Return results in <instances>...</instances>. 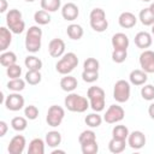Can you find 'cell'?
Wrapping results in <instances>:
<instances>
[{"instance_id": "1", "label": "cell", "mask_w": 154, "mask_h": 154, "mask_svg": "<svg viewBox=\"0 0 154 154\" xmlns=\"http://www.w3.org/2000/svg\"><path fill=\"white\" fill-rule=\"evenodd\" d=\"M64 103H65V107L71 111V112H77V113H83L85 112L90 103H89V100L84 96H81L78 94H75V93H70L65 100H64Z\"/></svg>"}, {"instance_id": "2", "label": "cell", "mask_w": 154, "mask_h": 154, "mask_svg": "<svg viewBox=\"0 0 154 154\" xmlns=\"http://www.w3.org/2000/svg\"><path fill=\"white\" fill-rule=\"evenodd\" d=\"M42 30L37 25H32L28 29L25 36V48L30 53H36L41 48Z\"/></svg>"}, {"instance_id": "3", "label": "cell", "mask_w": 154, "mask_h": 154, "mask_svg": "<svg viewBox=\"0 0 154 154\" xmlns=\"http://www.w3.org/2000/svg\"><path fill=\"white\" fill-rule=\"evenodd\" d=\"M6 24L7 28L13 32V34H20L25 29V23L23 20L22 12L17 8H12L7 12L6 14Z\"/></svg>"}, {"instance_id": "4", "label": "cell", "mask_w": 154, "mask_h": 154, "mask_svg": "<svg viewBox=\"0 0 154 154\" xmlns=\"http://www.w3.org/2000/svg\"><path fill=\"white\" fill-rule=\"evenodd\" d=\"M90 107L95 112H101L105 108V91L100 87H90L87 91Z\"/></svg>"}, {"instance_id": "5", "label": "cell", "mask_w": 154, "mask_h": 154, "mask_svg": "<svg viewBox=\"0 0 154 154\" xmlns=\"http://www.w3.org/2000/svg\"><path fill=\"white\" fill-rule=\"evenodd\" d=\"M78 65V58L73 52L65 53L63 58L55 64V70L60 75H69Z\"/></svg>"}, {"instance_id": "6", "label": "cell", "mask_w": 154, "mask_h": 154, "mask_svg": "<svg viewBox=\"0 0 154 154\" xmlns=\"http://www.w3.org/2000/svg\"><path fill=\"white\" fill-rule=\"evenodd\" d=\"M130 93H131V88H130V83L125 79H119L116 82L114 88H113V99L119 102H126L130 99Z\"/></svg>"}, {"instance_id": "7", "label": "cell", "mask_w": 154, "mask_h": 154, "mask_svg": "<svg viewBox=\"0 0 154 154\" xmlns=\"http://www.w3.org/2000/svg\"><path fill=\"white\" fill-rule=\"evenodd\" d=\"M65 117V111L61 106H58V105H52L49 108H48V112H47V117H46V122L49 126L52 128H57L61 124L63 119Z\"/></svg>"}, {"instance_id": "8", "label": "cell", "mask_w": 154, "mask_h": 154, "mask_svg": "<svg viewBox=\"0 0 154 154\" xmlns=\"http://www.w3.org/2000/svg\"><path fill=\"white\" fill-rule=\"evenodd\" d=\"M124 116H125V112L123 109L122 106L119 105H111L106 113L103 114V120L108 124H116L120 120L124 119Z\"/></svg>"}, {"instance_id": "9", "label": "cell", "mask_w": 154, "mask_h": 154, "mask_svg": "<svg viewBox=\"0 0 154 154\" xmlns=\"http://www.w3.org/2000/svg\"><path fill=\"white\" fill-rule=\"evenodd\" d=\"M140 65L147 73H154V52L144 49L140 55Z\"/></svg>"}, {"instance_id": "10", "label": "cell", "mask_w": 154, "mask_h": 154, "mask_svg": "<svg viewBox=\"0 0 154 154\" xmlns=\"http://www.w3.org/2000/svg\"><path fill=\"white\" fill-rule=\"evenodd\" d=\"M24 97L19 94V93H12V94H10V95H7V97H6V100H5V106H6V108L7 109H10V111H13V112H16V111H19V109H22L23 107H24Z\"/></svg>"}, {"instance_id": "11", "label": "cell", "mask_w": 154, "mask_h": 154, "mask_svg": "<svg viewBox=\"0 0 154 154\" xmlns=\"http://www.w3.org/2000/svg\"><path fill=\"white\" fill-rule=\"evenodd\" d=\"M128 144L132 148V149H141L144 147L146 144V136L142 131L140 130H135L129 134L128 136Z\"/></svg>"}, {"instance_id": "12", "label": "cell", "mask_w": 154, "mask_h": 154, "mask_svg": "<svg viewBox=\"0 0 154 154\" xmlns=\"http://www.w3.org/2000/svg\"><path fill=\"white\" fill-rule=\"evenodd\" d=\"M25 144H26L25 137L22 135H16L14 137L11 138L7 150L10 154H22L25 148Z\"/></svg>"}, {"instance_id": "13", "label": "cell", "mask_w": 154, "mask_h": 154, "mask_svg": "<svg viewBox=\"0 0 154 154\" xmlns=\"http://www.w3.org/2000/svg\"><path fill=\"white\" fill-rule=\"evenodd\" d=\"M48 52H49V55L53 57V58H59V57L64 55L65 42L61 38H53V40H51V42L48 45Z\"/></svg>"}, {"instance_id": "14", "label": "cell", "mask_w": 154, "mask_h": 154, "mask_svg": "<svg viewBox=\"0 0 154 154\" xmlns=\"http://www.w3.org/2000/svg\"><path fill=\"white\" fill-rule=\"evenodd\" d=\"M79 14L78 6L73 2H67L61 7V16L65 20H75Z\"/></svg>"}, {"instance_id": "15", "label": "cell", "mask_w": 154, "mask_h": 154, "mask_svg": "<svg viewBox=\"0 0 154 154\" xmlns=\"http://www.w3.org/2000/svg\"><path fill=\"white\" fill-rule=\"evenodd\" d=\"M118 23L122 28L124 29H130V28H134L137 23V18L134 13L129 12V11H125V12H122L119 18H118Z\"/></svg>"}, {"instance_id": "16", "label": "cell", "mask_w": 154, "mask_h": 154, "mask_svg": "<svg viewBox=\"0 0 154 154\" xmlns=\"http://www.w3.org/2000/svg\"><path fill=\"white\" fill-rule=\"evenodd\" d=\"M113 49H128L129 47V37L124 32H117L112 36L111 40Z\"/></svg>"}, {"instance_id": "17", "label": "cell", "mask_w": 154, "mask_h": 154, "mask_svg": "<svg viewBox=\"0 0 154 154\" xmlns=\"http://www.w3.org/2000/svg\"><path fill=\"white\" fill-rule=\"evenodd\" d=\"M153 40H152V35L147 31H140L136 34L135 36V45L141 48V49H147L150 47Z\"/></svg>"}, {"instance_id": "18", "label": "cell", "mask_w": 154, "mask_h": 154, "mask_svg": "<svg viewBox=\"0 0 154 154\" xmlns=\"http://www.w3.org/2000/svg\"><path fill=\"white\" fill-rule=\"evenodd\" d=\"M129 79H130V83L134 85H144V83L148 79V76H147V72L143 71L142 69L141 70L136 69V70H132L130 72Z\"/></svg>"}, {"instance_id": "19", "label": "cell", "mask_w": 154, "mask_h": 154, "mask_svg": "<svg viewBox=\"0 0 154 154\" xmlns=\"http://www.w3.org/2000/svg\"><path fill=\"white\" fill-rule=\"evenodd\" d=\"M12 31L5 26L0 28V51L5 52L12 42Z\"/></svg>"}, {"instance_id": "20", "label": "cell", "mask_w": 154, "mask_h": 154, "mask_svg": "<svg viewBox=\"0 0 154 154\" xmlns=\"http://www.w3.org/2000/svg\"><path fill=\"white\" fill-rule=\"evenodd\" d=\"M77 79L70 75H65L61 79H60V88L64 90V91H67V93H71L76 88H77Z\"/></svg>"}, {"instance_id": "21", "label": "cell", "mask_w": 154, "mask_h": 154, "mask_svg": "<svg viewBox=\"0 0 154 154\" xmlns=\"http://www.w3.org/2000/svg\"><path fill=\"white\" fill-rule=\"evenodd\" d=\"M45 153V141L42 138H34L29 143L28 154H43Z\"/></svg>"}, {"instance_id": "22", "label": "cell", "mask_w": 154, "mask_h": 154, "mask_svg": "<svg viewBox=\"0 0 154 154\" xmlns=\"http://www.w3.org/2000/svg\"><path fill=\"white\" fill-rule=\"evenodd\" d=\"M46 144L51 148H55L58 147L60 143H61V135L59 131H55V130H52L46 134Z\"/></svg>"}, {"instance_id": "23", "label": "cell", "mask_w": 154, "mask_h": 154, "mask_svg": "<svg viewBox=\"0 0 154 154\" xmlns=\"http://www.w3.org/2000/svg\"><path fill=\"white\" fill-rule=\"evenodd\" d=\"M125 146H126V140H118L112 137V140L108 142V149L113 154H119L124 152Z\"/></svg>"}, {"instance_id": "24", "label": "cell", "mask_w": 154, "mask_h": 154, "mask_svg": "<svg viewBox=\"0 0 154 154\" xmlns=\"http://www.w3.org/2000/svg\"><path fill=\"white\" fill-rule=\"evenodd\" d=\"M66 34L71 40L77 41V40L82 38L84 31H83V28L79 24H70L66 29Z\"/></svg>"}, {"instance_id": "25", "label": "cell", "mask_w": 154, "mask_h": 154, "mask_svg": "<svg viewBox=\"0 0 154 154\" xmlns=\"http://www.w3.org/2000/svg\"><path fill=\"white\" fill-rule=\"evenodd\" d=\"M138 19L141 20V23L146 26H152L154 24V14L150 12L149 7H146V8H142L140 11V14H138Z\"/></svg>"}, {"instance_id": "26", "label": "cell", "mask_w": 154, "mask_h": 154, "mask_svg": "<svg viewBox=\"0 0 154 154\" xmlns=\"http://www.w3.org/2000/svg\"><path fill=\"white\" fill-rule=\"evenodd\" d=\"M17 63V55L11 51H5L0 54V64L5 67H8Z\"/></svg>"}, {"instance_id": "27", "label": "cell", "mask_w": 154, "mask_h": 154, "mask_svg": "<svg viewBox=\"0 0 154 154\" xmlns=\"http://www.w3.org/2000/svg\"><path fill=\"white\" fill-rule=\"evenodd\" d=\"M25 66L28 67V70H34V71H40L42 69V61L41 59H38L35 55H28L24 60Z\"/></svg>"}, {"instance_id": "28", "label": "cell", "mask_w": 154, "mask_h": 154, "mask_svg": "<svg viewBox=\"0 0 154 154\" xmlns=\"http://www.w3.org/2000/svg\"><path fill=\"white\" fill-rule=\"evenodd\" d=\"M60 0H41V8L47 12H55L60 8Z\"/></svg>"}, {"instance_id": "29", "label": "cell", "mask_w": 154, "mask_h": 154, "mask_svg": "<svg viewBox=\"0 0 154 154\" xmlns=\"http://www.w3.org/2000/svg\"><path fill=\"white\" fill-rule=\"evenodd\" d=\"M34 19L38 25H46V24H49L51 22V14L45 10H38L35 12Z\"/></svg>"}, {"instance_id": "30", "label": "cell", "mask_w": 154, "mask_h": 154, "mask_svg": "<svg viewBox=\"0 0 154 154\" xmlns=\"http://www.w3.org/2000/svg\"><path fill=\"white\" fill-rule=\"evenodd\" d=\"M129 134V129L125 125H116L112 129V137L118 140H128Z\"/></svg>"}, {"instance_id": "31", "label": "cell", "mask_w": 154, "mask_h": 154, "mask_svg": "<svg viewBox=\"0 0 154 154\" xmlns=\"http://www.w3.org/2000/svg\"><path fill=\"white\" fill-rule=\"evenodd\" d=\"M42 79V75L40 71H34V70H28V72L25 73V81L26 83H29L30 85H36L41 82Z\"/></svg>"}, {"instance_id": "32", "label": "cell", "mask_w": 154, "mask_h": 154, "mask_svg": "<svg viewBox=\"0 0 154 154\" xmlns=\"http://www.w3.org/2000/svg\"><path fill=\"white\" fill-rule=\"evenodd\" d=\"M25 82L26 81L25 79H22V78H13V79H10L8 81L7 88H8V90L19 93V91H22L25 88Z\"/></svg>"}, {"instance_id": "33", "label": "cell", "mask_w": 154, "mask_h": 154, "mask_svg": "<svg viewBox=\"0 0 154 154\" xmlns=\"http://www.w3.org/2000/svg\"><path fill=\"white\" fill-rule=\"evenodd\" d=\"M102 117L100 116V114H97V112L96 113H90V114H88L87 117H85V119H84V122H85V124L89 126V128H99L100 125H101V123H102Z\"/></svg>"}, {"instance_id": "34", "label": "cell", "mask_w": 154, "mask_h": 154, "mask_svg": "<svg viewBox=\"0 0 154 154\" xmlns=\"http://www.w3.org/2000/svg\"><path fill=\"white\" fill-rule=\"evenodd\" d=\"M28 118H24V117H14L12 118L11 120V126L13 130L16 131H23L26 129L28 126Z\"/></svg>"}, {"instance_id": "35", "label": "cell", "mask_w": 154, "mask_h": 154, "mask_svg": "<svg viewBox=\"0 0 154 154\" xmlns=\"http://www.w3.org/2000/svg\"><path fill=\"white\" fill-rule=\"evenodd\" d=\"M99 67H100V63L95 58H87L83 63V70L84 71L96 72V71H99Z\"/></svg>"}, {"instance_id": "36", "label": "cell", "mask_w": 154, "mask_h": 154, "mask_svg": "<svg viewBox=\"0 0 154 154\" xmlns=\"http://www.w3.org/2000/svg\"><path fill=\"white\" fill-rule=\"evenodd\" d=\"M96 141V135L93 130H84L81 132V135L78 136V142L79 144H84L88 142H93Z\"/></svg>"}, {"instance_id": "37", "label": "cell", "mask_w": 154, "mask_h": 154, "mask_svg": "<svg viewBox=\"0 0 154 154\" xmlns=\"http://www.w3.org/2000/svg\"><path fill=\"white\" fill-rule=\"evenodd\" d=\"M90 26L94 31L96 32H103L108 28V22L107 19H99V20H90Z\"/></svg>"}, {"instance_id": "38", "label": "cell", "mask_w": 154, "mask_h": 154, "mask_svg": "<svg viewBox=\"0 0 154 154\" xmlns=\"http://www.w3.org/2000/svg\"><path fill=\"white\" fill-rule=\"evenodd\" d=\"M81 149L83 154H96L99 152V144L96 141L88 142V143L81 144Z\"/></svg>"}, {"instance_id": "39", "label": "cell", "mask_w": 154, "mask_h": 154, "mask_svg": "<svg viewBox=\"0 0 154 154\" xmlns=\"http://www.w3.org/2000/svg\"><path fill=\"white\" fill-rule=\"evenodd\" d=\"M128 58V52L125 49H113L112 52V60L117 64H122Z\"/></svg>"}, {"instance_id": "40", "label": "cell", "mask_w": 154, "mask_h": 154, "mask_svg": "<svg viewBox=\"0 0 154 154\" xmlns=\"http://www.w3.org/2000/svg\"><path fill=\"white\" fill-rule=\"evenodd\" d=\"M141 96L147 101L154 100V85L144 84V87H142V89H141Z\"/></svg>"}, {"instance_id": "41", "label": "cell", "mask_w": 154, "mask_h": 154, "mask_svg": "<svg viewBox=\"0 0 154 154\" xmlns=\"http://www.w3.org/2000/svg\"><path fill=\"white\" fill-rule=\"evenodd\" d=\"M6 73L10 77V79L19 78L20 75H22V67L19 65H17V64H13V65L6 67Z\"/></svg>"}, {"instance_id": "42", "label": "cell", "mask_w": 154, "mask_h": 154, "mask_svg": "<svg viewBox=\"0 0 154 154\" xmlns=\"http://www.w3.org/2000/svg\"><path fill=\"white\" fill-rule=\"evenodd\" d=\"M24 116L29 120H35L38 117V108L34 105H29L24 108Z\"/></svg>"}, {"instance_id": "43", "label": "cell", "mask_w": 154, "mask_h": 154, "mask_svg": "<svg viewBox=\"0 0 154 154\" xmlns=\"http://www.w3.org/2000/svg\"><path fill=\"white\" fill-rule=\"evenodd\" d=\"M99 78V71L96 72H93V71H84L82 72V79L87 83H94L96 82Z\"/></svg>"}, {"instance_id": "44", "label": "cell", "mask_w": 154, "mask_h": 154, "mask_svg": "<svg viewBox=\"0 0 154 154\" xmlns=\"http://www.w3.org/2000/svg\"><path fill=\"white\" fill-rule=\"evenodd\" d=\"M89 18L90 20H99V19H105L106 18V13L102 8L100 7H95L91 10L90 14H89Z\"/></svg>"}, {"instance_id": "45", "label": "cell", "mask_w": 154, "mask_h": 154, "mask_svg": "<svg viewBox=\"0 0 154 154\" xmlns=\"http://www.w3.org/2000/svg\"><path fill=\"white\" fill-rule=\"evenodd\" d=\"M7 129H8L7 123H6V122H4V120H0V137H4V136L6 135Z\"/></svg>"}, {"instance_id": "46", "label": "cell", "mask_w": 154, "mask_h": 154, "mask_svg": "<svg viewBox=\"0 0 154 154\" xmlns=\"http://www.w3.org/2000/svg\"><path fill=\"white\" fill-rule=\"evenodd\" d=\"M0 4H1V6H0V12L4 13V12L7 10V1H6V0H0Z\"/></svg>"}, {"instance_id": "47", "label": "cell", "mask_w": 154, "mask_h": 154, "mask_svg": "<svg viewBox=\"0 0 154 154\" xmlns=\"http://www.w3.org/2000/svg\"><path fill=\"white\" fill-rule=\"evenodd\" d=\"M148 114H149V117L152 119H154V102H152L149 105V107H148Z\"/></svg>"}, {"instance_id": "48", "label": "cell", "mask_w": 154, "mask_h": 154, "mask_svg": "<svg viewBox=\"0 0 154 154\" xmlns=\"http://www.w3.org/2000/svg\"><path fill=\"white\" fill-rule=\"evenodd\" d=\"M149 10H150V12L154 14V1L150 4V6H149Z\"/></svg>"}, {"instance_id": "49", "label": "cell", "mask_w": 154, "mask_h": 154, "mask_svg": "<svg viewBox=\"0 0 154 154\" xmlns=\"http://www.w3.org/2000/svg\"><path fill=\"white\" fill-rule=\"evenodd\" d=\"M52 153H53V154H57V153H65V152H64V150H59V149H55V150H53Z\"/></svg>"}, {"instance_id": "50", "label": "cell", "mask_w": 154, "mask_h": 154, "mask_svg": "<svg viewBox=\"0 0 154 154\" xmlns=\"http://www.w3.org/2000/svg\"><path fill=\"white\" fill-rule=\"evenodd\" d=\"M152 34H153V35H154V24H153V25H152Z\"/></svg>"}, {"instance_id": "51", "label": "cell", "mask_w": 154, "mask_h": 154, "mask_svg": "<svg viewBox=\"0 0 154 154\" xmlns=\"http://www.w3.org/2000/svg\"><path fill=\"white\" fill-rule=\"evenodd\" d=\"M24 1H26V2H34L35 0H24Z\"/></svg>"}, {"instance_id": "52", "label": "cell", "mask_w": 154, "mask_h": 154, "mask_svg": "<svg viewBox=\"0 0 154 154\" xmlns=\"http://www.w3.org/2000/svg\"><path fill=\"white\" fill-rule=\"evenodd\" d=\"M142 1H144V2H149V1H152V0H142Z\"/></svg>"}]
</instances>
